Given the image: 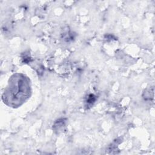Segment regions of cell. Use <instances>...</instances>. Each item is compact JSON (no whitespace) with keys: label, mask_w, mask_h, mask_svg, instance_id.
I'll return each mask as SVG.
<instances>
[{"label":"cell","mask_w":155,"mask_h":155,"mask_svg":"<svg viewBox=\"0 0 155 155\" xmlns=\"http://www.w3.org/2000/svg\"><path fill=\"white\" fill-rule=\"evenodd\" d=\"M31 93L30 79L21 73L13 74L2 94V100L7 106L16 108L22 105Z\"/></svg>","instance_id":"1"}]
</instances>
